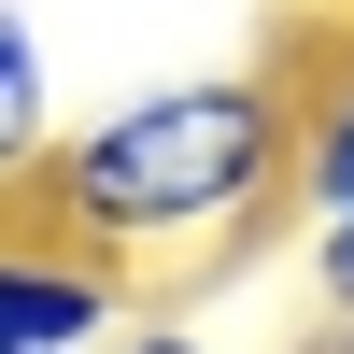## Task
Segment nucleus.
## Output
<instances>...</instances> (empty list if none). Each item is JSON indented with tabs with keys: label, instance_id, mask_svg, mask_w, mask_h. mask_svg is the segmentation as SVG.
Here are the masks:
<instances>
[{
	"label": "nucleus",
	"instance_id": "1",
	"mask_svg": "<svg viewBox=\"0 0 354 354\" xmlns=\"http://www.w3.org/2000/svg\"><path fill=\"white\" fill-rule=\"evenodd\" d=\"M283 185H298V85L283 71H170V85H128L113 113H85L43 156L28 213L71 227L113 270H185V255H227Z\"/></svg>",
	"mask_w": 354,
	"mask_h": 354
},
{
	"label": "nucleus",
	"instance_id": "2",
	"mask_svg": "<svg viewBox=\"0 0 354 354\" xmlns=\"http://www.w3.org/2000/svg\"><path fill=\"white\" fill-rule=\"evenodd\" d=\"M128 270L85 255L71 227H0V354H113Z\"/></svg>",
	"mask_w": 354,
	"mask_h": 354
},
{
	"label": "nucleus",
	"instance_id": "3",
	"mask_svg": "<svg viewBox=\"0 0 354 354\" xmlns=\"http://www.w3.org/2000/svg\"><path fill=\"white\" fill-rule=\"evenodd\" d=\"M57 57H43V28L15 15V0H0V198L15 185H43V156H57Z\"/></svg>",
	"mask_w": 354,
	"mask_h": 354
},
{
	"label": "nucleus",
	"instance_id": "4",
	"mask_svg": "<svg viewBox=\"0 0 354 354\" xmlns=\"http://www.w3.org/2000/svg\"><path fill=\"white\" fill-rule=\"evenodd\" d=\"M312 213H354V43L326 57V85L298 100V227Z\"/></svg>",
	"mask_w": 354,
	"mask_h": 354
},
{
	"label": "nucleus",
	"instance_id": "5",
	"mask_svg": "<svg viewBox=\"0 0 354 354\" xmlns=\"http://www.w3.org/2000/svg\"><path fill=\"white\" fill-rule=\"evenodd\" d=\"M312 298L354 312V213H312Z\"/></svg>",
	"mask_w": 354,
	"mask_h": 354
},
{
	"label": "nucleus",
	"instance_id": "6",
	"mask_svg": "<svg viewBox=\"0 0 354 354\" xmlns=\"http://www.w3.org/2000/svg\"><path fill=\"white\" fill-rule=\"evenodd\" d=\"M113 354H213V340H198V326H170V312H156V326H113Z\"/></svg>",
	"mask_w": 354,
	"mask_h": 354
},
{
	"label": "nucleus",
	"instance_id": "7",
	"mask_svg": "<svg viewBox=\"0 0 354 354\" xmlns=\"http://www.w3.org/2000/svg\"><path fill=\"white\" fill-rule=\"evenodd\" d=\"M298 354H354V312H326V326H312V340H298Z\"/></svg>",
	"mask_w": 354,
	"mask_h": 354
},
{
	"label": "nucleus",
	"instance_id": "8",
	"mask_svg": "<svg viewBox=\"0 0 354 354\" xmlns=\"http://www.w3.org/2000/svg\"><path fill=\"white\" fill-rule=\"evenodd\" d=\"M283 15H354V0H283Z\"/></svg>",
	"mask_w": 354,
	"mask_h": 354
}]
</instances>
